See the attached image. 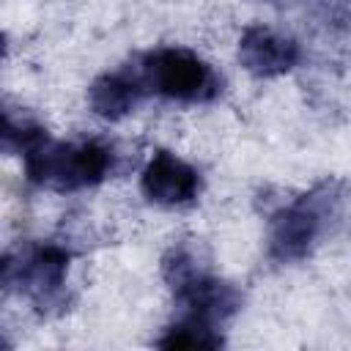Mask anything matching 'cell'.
<instances>
[{"label": "cell", "instance_id": "9c48e42d", "mask_svg": "<svg viewBox=\"0 0 351 351\" xmlns=\"http://www.w3.org/2000/svg\"><path fill=\"white\" fill-rule=\"evenodd\" d=\"M156 346L159 348H219L222 335H219V326L181 315L176 324H170L165 329V335L156 340Z\"/></svg>", "mask_w": 351, "mask_h": 351}, {"label": "cell", "instance_id": "8992f818", "mask_svg": "<svg viewBox=\"0 0 351 351\" xmlns=\"http://www.w3.org/2000/svg\"><path fill=\"white\" fill-rule=\"evenodd\" d=\"M200 186H203L200 173L189 162L178 159L176 154L165 148L154 151V156L140 173V189L145 200L154 206H165V208L192 203L200 195Z\"/></svg>", "mask_w": 351, "mask_h": 351}, {"label": "cell", "instance_id": "3957f363", "mask_svg": "<svg viewBox=\"0 0 351 351\" xmlns=\"http://www.w3.org/2000/svg\"><path fill=\"white\" fill-rule=\"evenodd\" d=\"M137 74L145 93L167 101L206 104L222 93V77L197 52L186 47H159L137 60Z\"/></svg>", "mask_w": 351, "mask_h": 351}, {"label": "cell", "instance_id": "52a82bcc", "mask_svg": "<svg viewBox=\"0 0 351 351\" xmlns=\"http://www.w3.org/2000/svg\"><path fill=\"white\" fill-rule=\"evenodd\" d=\"M239 60L250 74L269 80L296 69V63L302 60V47L291 36H282L263 25H252L241 33Z\"/></svg>", "mask_w": 351, "mask_h": 351}, {"label": "cell", "instance_id": "5b68a950", "mask_svg": "<svg viewBox=\"0 0 351 351\" xmlns=\"http://www.w3.org/2000/svg\"><path fill=\"white\" fill-rule=\"evenodd\" d=\"M162 274L176 302L181 304V315L186 318L219 326L222 321L236 315V310L241 307V293L230 282L206 271L195 261V255L184 247H173L165 255Z\"/></svg>", "mask_w": 351, "mask_h": 351}, {"label": "cell", "instance_id": "6da1fadb", "mask_svg": "<svg viewBox=\"0 0 351 351\" xmlns=\"http://www.w3.org/2000/svg\"><path fill=\"white\" fill-rule=\"evenodd\" d=\"M343 214V184L324 181L282 206L269 222V258L293 263L307 258Z\"/></svg>", "mask_w": 351, "mask_h": 351}, {"label": "cell", "instance_id": "7a4b0ae2", "mask_svg": "<svg viewBox=\"0 0 351 351\" xmlns=\"http://www.w3.org/2000/svg\"><path fill=\"white\" fill-rule=\"evenodd\" d=\"M118 156L104 140L55 143L44 140L25 154V176L30 184L55 192H80L112 176Z\"/></svg>", "mask_w": 351, "mask_h": 351}, {"label": "cell", "instance_id": "277c9868", "mask_svg": "<svg viewBox=\"0 0 351 351\" xmlns=\"http://www.w3.org/2000/svg\"><path fill=\"white\" fill-rule=\"evenodd\" d=\"M71 252L60 244H25L0 255V288L30 299L38 310L66 304V274Z\"/></svg>", "mask_w": 351, "mask_h": 351}, {"label": "cell", "instance_id": "30bf717a", "mask_svg": "<svg viewBox=\"0 0 351 351\" xmlns=\"http://www.w3.org/2000/svg\"><path fill=\"white\" fill-rule=\"evenodd\" d=\"M5 58V33H0V60Z\"/></svg>", "mask_w": 351, "mask_h": 351}, {"label": "cell", "instance_id": "ba28073f", "mask_svg": "<svg viewBox=\"0 0 351 351\" xmlns=\"http://www.w3.org/2000/svg\"><path fill=\"white\" fill-rule=\"evenodd\" d=\"M145 96L148 93H145L134 66H126V69H118V71H107V74L96 77L90 82V88H88L90 110L104 121L126 118Z\"/></svg>", "mask_w": 351, "mask_h": 351}, {"label": "cell", "instance_id": "8fae6325", "mask_svg": "<svg viewBox=\"0 0 351 351\" xmlns=\"http://www.w3.org/2000/svg\"><path fill=\"white\" fill-rule=\"evenodd\" d=\"M0 343H3V340H0Z\"/></svg>", "mask_w": 351, "mask_h": 351}]
</instances>
